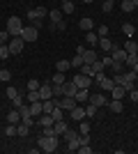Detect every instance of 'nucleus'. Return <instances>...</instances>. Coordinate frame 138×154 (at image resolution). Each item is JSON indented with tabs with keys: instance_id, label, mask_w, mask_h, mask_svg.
<instances>
[{
	"instance_id": "63",
	"label": "nucleus",
	"mask_w": 138,
	"mask_h": 154,
	"mask_svg": "<svg viewBox=\"0 0 138 154\" xmlns=\"http://www.w3.org/2000/svg\"><path fill=\"white\" fill-rule=\"evenodd\" d=\"M136 55H138V51H136Z\"/></svg>"
},
{
	"instance_id": "19",
	"label": "nucleus",
	"mask_w": 138,
	"mask_h": 154,
	"mask_svg": "<svg viewBox=\"0 0 138 154\" xmlns=\"http://www.w3.org/2000/svg\"><path fill=\"white\" fill-rule=\"evenodd\" d=\"M7 122H9V124H19V122H21L19 108H14V110H9V113H7Z\"/></svg>"
},
{
	"instance_id": "40",
	"label": "nucleus",
	"mask_w": 138,
	"mask_h": 154,
	"mask_svg": "<svg viewBox=\"0 0 138 154\" xmlns=\"http://www.w3.org/2000/svg\"><path fill=\"white\" fill-rule=\"evenodd\" d=\"M81 74H85V76H94V69H92V64H87V62H83V67H81Z\"/></svg>"
},
{
	"instance_id": "20",
	"label": "nucleus",
	"mask_w": 138,
	"mask_h": 154,
	"mask_svg": "<svg viewBox=\"0 0 138 154\" xmlns=\"http://www.w3.org/2000/svg\"><path fill=\"white\" fill-rule=\"evenodd\" d=\"M74 99L78 103H87V99H90V90H78L76 94H74Z\"/></svg>"
},
{
	"instance_id": "35",
	"label": "nucleus",
	"mask_w": 138,
	"mask_h": 154,
	"mask_svg": "<svg viewBox=\"0 0 138 154\" xmlns=\"http://www.w3.org/2000/svg\"><path fill=\"white\" fill-rule=\"evenodd\" d=\"M62 14H74V2L72 0H62Z\"/></svg>"
},
{
	"instance_id": "45",
	"label": "nucleus",
	"mask_w": 138,
	"mask_h": 154,
	"mask_svg": "<svg viewBox=\"0 0 138 154\" xmlns=\"http://www.w3.org/2000/svg\"><path fill=\"white\" fill-rule=\"evenodd\" d=\"M9 78H12V71L9 69H0V83H7Z\"/></svg>"
},
{
	"instance_id": "8",
	"label": "nucleus",
	"mask_w": 138,
	"mask_h": 154,
	"mask_svg": "<svg viewBox=\"0 0 138 154\" xmlns=\"http://www.w3.org/2000/svg\"><path fill=\"white\" fill-rule=\"evenodd\" d=\"M76 106H78V101H76L74 97H62V99H60V108L62 110H74Z\"/></svg>"
},
{
	"instance_id": "55",
	"label": "nucleus",
	"mask_w": 138,
	"mask_h": 154,
	"mask_svg": "<svg viewBox=\"0 0 138 154\" xmlns=\"http://www.w3.org/2000/svg\"><path fill=\"white\" fill-rule=\"evenodd\" d=\"M78 152H81V154H92V147H90V145H81Z\"/></svg>"
},
{
	"instance_id": "16",
	"label": "nucleus",
	"mask_w": 138,
	"mask_h": 154,
	"mask_svg": "<svg viewBox=\"0 0 138 154\" xmlns=\"http://www.w3.org/2000/svg\"><path fill=\"white\" fill-rule=\"evenodd\" d=\"M97 83H99V88H101V90H106V92H111L113 85H115V83H113V78H106V76H101Z\"/></svg>"
},
{
	"instance_id": "44",
	"label": "nucleus",
	"mask_w": 138,
	"mask_h": 154,
	"mask_svg": "<svg viewBox=\"0 0 138 154\" xmlns=\"http://www.w3.org/2000/svg\"><path fill=\"white\" fill-rule=\"evenodd\" d=\"M12 101H14V108H19V106H23V103H26V97H23V94H21V92H19V94L14 97Z\"/></svg>"
},
{
	"instance_id": "49",
	"label": "nucleus",
	"mask_w": 138,
	"mask_h": 154,
	"mask_svg": "<svg viewBox=\"0 0 138 154\" xmlns=\"http://www.w3.org/2000/svg\"><path fill=\"white\" fill-rule=\"evenodd\" d=\"M53 88V97H65V88L62 85H51Z\"/></svg>"
},
{
	"instance_id": "1",
	"label": "nucleus",
	"mask_w": 138,
	"mask_h": 154,
	"mask_svg": "<svg viewBox=\"0 0 138 154\" xmlns=\"http://www.w3.org/2000/svg\"><path fill=\"white\" fill-rule=\"evenodd\" d=\"M37 145H39L41 152L53 154L55 149H58V136H41V134H39V138H37Z\"/></svg>"
},
{
	"instance_id": "57",
	"label": "nucleus",
	"mask_w": 138,
	"mask_h": 154,
	"mask_svg": "<svg viewBox=\"0 0 138 154\" xmlns=\"http://www.w3.org/2000/svg\"><path fill=\"white\" fill-rule=\"evenodd\" d=\"M16 94H19V90H16V88H7V97H9V99H14Z\"/></svg>"
},
{
	"instance_id": "62",
	"label": "nucleus",
	"mask_w": 138,
	"mask_h": 154,
	"mask_svg": "<svg viewBox=\"0 0 138 154\" xmlns=\"http://www.w3.org/2000/svg\"><path fill=\"white\" fill-rule=\"evenodd\" d=\"M133 5H136V9H138V0H133Z\"/></svg>"
},
{
	"instance_id": "47",
	"label": "nucleus",
	"mask_w": 138,
	"mask_h": 154,
	"mask_svg": "<svg viewBox=\"0 0 138 154\" xmlns=\"http://www.w3.org/2000/svg\"><path fill=\"white\" fill-rule=\"evenodd\" d=\"M136 62H138V55H129V53H127V60H124V64H127V67L131 69V67H133Z\"/></svg>"
},
{
	"instance_id": "9",
	"label": "nucleus",
	"mask_w": 138,
	"mask_h": 154,
	"mask_svg": "<svg viewBox=\"0 0 138 154\" xmlns=\"http://www.w3.org/2000/svg\"><path fill=\"white\" fill-rule=\"evenodd\" d=\"M46 16H48V9H46V7H35V9L28 12V19H46Z\"/></svg>"
},
{
	"instance_id": "2",
	"label": "nucleus",
	"mask_w": 138,
	"mask_h": 154,
	"mask_svg": "<svg viewBox=\"0 0 138 154\" xmlns=\"http://www.w3.org/2000/svg\"><path fill=\"white\" fill-rule=\"evenodd\" d=\"M7 32H9V37H21V30H23V21L19 16H9L7 19Z\"/></svg>"
},
{
	"instance_id": "17",
	"label": "nucleus",
	"mask_w": 138,
	"mask_h": 154,
	"mask_svg": "<svg viewBox=\"0 0 138 154\" xmlns=\"http://www.w3.org/2000/svg\"><path fill=\"white\" fill-rule=\"evenodd\" d=\"M99 48H101L104 53H111V48H113L111 37H99Z\"/></svg>"
},
{
	"instance_id": "25",
	"label": "nucleus",
	"mask_w": 138,
	"mask_h": 154,
	"mask_svg": "<svg viewBox=\"0 0 138 154\" xmlns=\"http://www.w3.org/2000/svg\"><path fill=\"white\" fill-rule=\"evenodd\" d=\"M53 129H55V136H62V134H65V131H67L69 127H67V122H65V120H60V122H55V124H53Z\"/></svg>"
},
{
	"instance_id": "23",
	"label": "nucleus",
	"mask_w": 138,
	"mask_h": 154,
	"mask_svg": "<svg viewBox=\"0 0 138 154\" xmlns=\"http://www.w3.org/2000/svg\"><path fill=\"white\" fill-rule=\"evenodd\" d=\"M51 117H53V122H60V120H65V110L60 108V106H55L51 110Z\"/></svg>"
},
{
	"instance_id": "50",
	"label": "nucleus",
	"mask_w": 138,
	"mask_h": 154,
	"mask_svg": "<svg viewBox=\"0 0 138 154\" xmlns=\"http://www.w3.org/2000/svg\"><path fill=\"white\" fill-rule=\"evenodd\" d=\"M41 136H55V129L53 127H41Z\"/></svg>"
},
{
	"instance_id": "11",
	"label": "nucleus",
	"mask_w": 138,
	"mask_h": 154,
	"mask_svg": "<svg viewBox=\"0 0 138 154\" xmlns=\"http://www.w3.org/2000/svg\"><path fill=\"white\" fill-rule=\"evenodd\" d=\"M69 117H72V120H76V122H81V120H85V108H83V106H76V108L74 110H69Z\"/></svg>"
},
{
	"instance_id": "27",
	"label": "nucleus",
	"mask_w": 138,
	"mask_h": 154,
	"mask_svg": "<svg viewBox=\"0 0 138 154\" xmlns=\"http://www.w3.org/2000/svg\"><path fill=\"white\" fill-rule=\"evenodd\" d=\"M78 28H81V30H92V28H94V23H92V19H87V16H85V19H81L78 21Z\"/></svg>"
},
{
	"instance_id": "53",
	"label": "nucleus",
	"mask_w": 138,
	"mask_h": 154,
	"mask_svg": "<svg viewBox=\"0 0 138 154\" xmlns=\"http://www.w3.org/2000/svg\"><path fill=\"white\" fill-rule=\"evenodd\" d=\"M129 99H131L133 103H138V90L133 88V90H129Z\"/></svg>"
},
{
	"instance_id": "14",
	"label": "nucleus",
	"mask_w": 138,
	"mask_h": 154,
	"mask_svg": "<svg viewBox=\"0 0 138 154\" xmlns=\"http://www.w3.org/2000/svg\"><path fill=\"white\" fill-rule=\"evenodd\" d=\"M62 88H65V97H74L76 92H78V88H76V83H74V81H65V83H62Z\"/></svg>"
},
{
	"instance_id": "38",
	"label": "nucleus",
	"mask_w": 138,
	"mask_h": 154,
	"mask_svg": "<svg viewBox=\"0 0 138 154\" xmlns=\"http://www.w3.org/2000/svg\"><path fill=\"white\" fill-rule=\"evenodd\" d=\"M92 69H94V74H104V71H106V67H104V62H101V58H99L97 62H92Z\"/></svg>"
},
{
	"instance_id": "4",
	"label": "nucleus",
	"mask_w": 138,
	"mask_h": 154,
	"mask_svg": "<svg viewBox=\"0 0 138 154\" xmlns=\"http://www.w3.org/2000/svg\"><path fill=\"white\" fill-rule=\"evenodd\" d=\"M21 37H23V42H37V37H39V30L35 26H23V30H21Z\"/></svg>"
},
{
	"instance_id": "31",
	"label": "nucleus",
	"mask_w": 138,
	"mask_h": 154,
	"mask_svg": "<svg viewBox=\"0 0 138 154\" xmlns=\"http://www.w3.org/2000/svg\"><path fill=\"white\" fill-rule=\"evenodd\" d=\"M97 106H94V103H90V101H87V106H85V117H87V120H90V117H94V115H97Z\"/></svg>"
},
{
	"instance_id": "21",
	"label": "nucleus",
	"mask_w": 138,
	"mask_h": 154,
	"mask_svg": "<svg viewBox=\"0 0 138 154\" xmlns=\"http://www.w3.org/2000/svg\"><path fill=\"white\" fill-rule=\"evenodd\" d=\"M111 94H113V99H124L127 90H124V88H122V85H113V90H111Z\"/></svg>"
},
{
	"instance_id": "46",
	"label": "nucleus",
	"mask_w": 138,
	"mask_h": 154,
	"mask_svg": "<svg viewBox=\"0 0 138 154\" xmlns=\"http://www.w3.org/2000/svg\"><path fill=\"white\" fill-rule=\"evenodd\" d=\"M9 55H12V53H9V46L2 44V46H0V60H7Z\"/></svg>"
},
{
	"instance_id": "37",
	"label": "nucleus",
	"mask_w": 138,
	"mask_h": 154,
	"mask_svg": "<svg viewBox=\"0 0 138 154\" xmlns=\"http://www.w3.org/2000/svg\"><path fill=\"white\" fill-rule=\"evenodd\" d=\"M16 131H19V136H28L30 134V127H28L26 122H19L16 124Z\"/></svg>"
},
{
	"instance_id": "10",
	"label": "nucleus",
	"mask_w": 138,
	"mask_h": 154,
	"mask_svg": "<svg viewBox=\"0 0 138 154\" xmlns=\"http://www.w3.org/2000/svg\"><path fill=\"white\" fill-rule=\"evenodd\" d=\"M39 97H41V101L53 99V88H51V83H41V85H39Z\"/></svg>"
},
{
	"instance_id": "43",
	"label": "nucleus",
	"mask_w": 138,
	"mask_h": 154,
	"mask_svg": "<svg viewBox=\"0 0 138 154\" xmlns=\"http://www.w3.org/2000/svg\"><path fill=\"white\" fill-rule=\"evenodd\" d=\"M136 5H133V0H122V12H133Z\"/></svg>"
},
{
	"instance_id": "7",
	"label": "nucleus",
	"mask_w": 138,
	"mask_h": 154,
	"mask_svg": "<svg viewBox=\"0 0 138 154\" xmlns=\"http://www.w3.org/2000/svg\"><path fill=\"white\" fill-rule=\"evenodd\" d=\"M87 101L90 103H94V106H97V108H101V106H106V97L101 94V92H90V99H87Z\"/></svg>"
},
{
	"instance_id": "6",
	"label": "nucleus",
	"mask_w": 138,
	"mask_h": 154,
	"mask_svg": "<svg viewBox=\"0 0 138 154\" xmlns=\"http://www.w3.org/2000/svg\"><path fill=\"white\" fill-rule=\"evenodd\" d=\"M108 55H111L115 62H124V60H127V51H124V48H120L118 44H113V48H111Z\"/></svg>"
},
{
	"instance_id": "26",
	"label": "nucleus",
	"mask_w": 138,
	"mask_h": 154,
	"mask_svg": "<svg viewBox=\"0 0 138 154\" xmlns=\"http://www.w3.org/2000/svg\"><path fill=\"white\" fill-rule=\"evenodd\" d=\"M65 83V71H55L51 78V85H62Z\"/></svg>"
},
{
	"instance_id": "59",
	"label": "nucleus",
	"mask_w": 138,
	"mask_h": 154,
	"mask_svg": "<svg viewBox=\"0 0 138 154\" xmlns=\"http://www.w3.org/2000/svg\"><path fill=\"white\" fill-rule=\"evenodd\" d=\"M131 71H136V76H138V62H136V64L131 67Z\"/></svg>"
},
{
	"instance_id": "41",
	"label": "nucleus",
	"mask_w": 138,
	"mask_h": 154,
	"mask_svg": "<svg viewBox=\"0 0 138 154\" xmlns=\"http://www.w3.org/2000/svg\"><path fill=\"white\" fill-rule=\"evenodd\" d=\"M5 136H9V138H12V136H19V131H16V124H9V122H7V127H5Z\"/></svg>"
},
{
	"instance_id": "42",
	"label": "nucleus",
	"mask_w": 138,
	"mask_h": 154,
	"mask_svg": "<svg viewBox=\"0 0 138 154\" xmlns=\"http://www.w3.org/2000/svg\"><path fill=\"white\" fill-rule=\"evenodd\" d=\"M78 138H74V140H67V149H69V152H78Z\"/></svg>"
},
{
	"instance_id": "34",
	"label": "nucleus",
	"mask_w": 138,
	"mask_h": 154,
	"mask_svg": "<svg viewBox=\"0 0 138 154\" xmlns=\"http://www.w3.org/2000/svg\"><path fill=\"white\" fill-rule=\"evenodd\" d=\"M62 136H65V140H74V138H78L81 134H78V129H67Z\"/></svg>"
},
{
	"instance_id": "48",
	"label": "nucleus",
	"mask_w": 138,
	"mask_h": 154,
	"mask_svg": "<svg viewBox=\"0 0 138 154\" xmlns=\"http://www.w3.org/2000/svg\"><path fill=\"white\" fill-rule=\"evenodd\" d=\"M111 69L115 71V74H122V69H124V62H115V60H113V64H111Z\"/></svg>"
},
{
	"instance_id": "54",
	"label": "nucleus",
	"mask_w": 138,
	"mask_h": 154,
	"mask_svg": "<svg viewBox=\"0 0 138 154\" xmlns=\"http://www.w3.org/2000/svg\"><path fill=\"white\" fill-rule=\"evenodd\" d=\"M104 12H113V0H104Z\"/></svg>"
},
{
	"instance_id": "51",
	"label": "nucleus",
	"mask_w": 138,
	"mask_h": 154,
	"mask_svg": "<svg viewBox=\"0 0 138 154\" xmlns=\"http://www.w3.org/2000/svg\"><path fill=\"white\" fill-rule=\"evenodd\" d=\"M39 81H35V78H32V81H28V90H39Z\"/></svg>"
},
{
	"instance_id": "30",
	"label": "nucleus",
	"mask_w": 138,
	"mask_h": 154,
	"mask_svg": "<svg viewBox=\"0 0 138 154\" xmlns=\"http://www.w3.org/2000/svg\"><path fill=\"white\" fill-rule=\"evenodd\" d=\"M85 39H87V44L90 46H94V44H99V35L94 30H87V35H85Z\"/></svg>"
},
{
	"instance_id": "33",
	"label": "nucleus",
	"mask_w": 138,
	"mask_h": 154,
	"mask_svg": "<svg viewBox=\"0 0 138 154\" xmlns=\"http://www.w3.org/2000/svg\"><path fill=\"white\" fill-rule=\"evenodd\" d=\"M78 134L81 136H90V124H87L85 120H81V122H78Z\"/></svg>"
},
{
	"instance_id": "12",
	"label": "nucleus",
	"mask_w": 138,
	"mask_h": 154,
	"mask_svg": "<svg viewBox=\"0 0 138 154\" xmlns=\"http://www.w3.org/2000/svg\"><path fill=\"white\" fill-rule=\"evenodd\" d=\"M106 108L111 110V113H122L124 106H122V99H111V101L106 103Z\"/></svg>"
},
{
	"instance_id": "22",
	"label": "nucleus",
	"mask_w": 138,
	"mask_h": 154,
	"mask_svg": "<svg viewBox=\"0 0 138 154\" xmlns=\"http://www.w3.org/2000/svg\"><path fill=\"white\" fill-rule=\"evenodd\" d=\"M72 69V60H58L55 62V71H69Z\"/></svg>"
},
{
	"instance_id": "28",
	"label": "nucleus",
	"mask_w": 138,
	"mask_h": 154,
	"mask_svg": "<svg viewBox=\"0 0 138 154\" xmlns=\"http://www.w3.org/2000/svg\"><path fill=\"white\" fill-rule=\"evenodd\" d=\"M26 101H28V103H32V101H41V97H39V90H28V97H26Z\"/></svg>"
},
{
	"instance_id": "13",
	"label": "nucleus",
	"mask_w": 138,
	"mask_h": 154,
	"mask_svg": "<svg viewBox=\"0 0 138 154\" xmlns=\"http://www.w3.org/2000/svg\"><path fill=\"white\" fill-rule=\"evenodd\" d=\"M81 58H83V62L92 64V62H97V60H99V55H97V51H94V48H85V53H83Z\"/></svg>"
},
{
	"instance_id": "61",
	"label": "nucleus",
	"mask_w": 138,
	"mask_h": 154,
	"mask_svg": "<svg viewBox=\"0 0 138 154\" xmlns=\"http://www.w3.org/2000/svg\"><path fill=\"white\" fill-rule=\"evenodd\" d=\"M83 2H85V5H90V2H92V0H83Z\"/></svg>"
},
{
	"instance_id": "29",
	"label": "nucleus",
	"mask_w": 138,
	"mask_h": 154,
	"mask_svg": "<svg viewBox=\"0 0 138 154\" xmlns=\"http://www.w3.org/2000/svg\"><path fill=\"white\" fill-rule=\"evenodd\" d=\"M124 51L129 53V55H136V51H138V44L133 42V39H129V42L124 44Z\"/></svg>"
},
{
	"instance_id": "5",
	"label": "nucleus",
	"mask_w": 138,
	"mask_h": 154,
	"mask_svg": "<svg viewBox=\"0 0 138 154\" xmlns=\"http://www.w3.org/2000/svg\"><path fill=\"white\" fill-rule=\"evenodd\" d=\"M9 53L12 55H16V53L23 51V46H26V42H23V37H9Z\"/></svg>"
},
{
	"instance_id": "39",
	"label": "nucleus",
	"mask_w": 138,
	"mask_h": 154,
	"mask_svg": "<svg viewBox=\"0 0 138 154\" xmlns=\"http://www.w3.org/2000/svg\"><path fill=\"white\" fill-rule=\"evenodd\" d=\"M81 67H83V58L76 53V55L72 58V69H81Z\"/></svg>"
},
{
	"instance_id": "58",
	"label": "nucleus",
	"mask_w": 138,
	"mask_h": 154,
	"mask_svg": "<svg viewBox=\"0 0 138 154\" xmlns=\"http://www.w3.org/2000/svg\"><path fill=\"white\" fill-rule=\"evenodd\" d=\"M30 21H32V26L37 28V30H39V28L44 26V19H30Z\"/></svg>"
},
{
	"instance_id": "52",
	"label": "nucleus",
	"mask_w": 138,
	"mask_h": 154,
	"mask_svg": "<svg viewBox=\"0 0 138 154\" xmlns=\"http://www.w3.org/2000/svg\"><path fill=\"white\" fill-rule=\"evenodd\" d=\"M97 35H99V37H108V28H106V26H99L97 28Z\"/></svg>"
},
{
	"instance_id": "15",
	"label": "nucleus",
	"mask_w": 138,
	"mask_h": 154,
	"mask_svg": "<svg viewBox=\"0 0 138 154\" xmlns=\"http://www.w3.org/2000/svg\"><path fill=\"white\" fill-rule=\"evenodd\" d=\"M37 124H39V127H53L55 122H53V117L48 115V113H41V115L37 117Z\"/></svg>"
},
{
	"instance_id": "18",
	"label": "nucleus",
	"mask_w": 138,
	"mask_h": 154,
	"mask_svg": "<svg viewBox=\"0 0 138 154\" xmlns=\"http://www.w3.org/2000/svg\"><path fill=\"white\" fill-rule=\"evenodd\" d=\"M30 113H32V117L37 120V117L44 113V106H41V101H32V103H30Z\"/></svg>"
},
{
	"instance_id": "60",
	"label": "nucleus",
	"mask_w": 138,
	"mask_h": 154,
	"mask_svg": "<svg viewBox=\"0 0 138 154\" xmlns=\"http://www.w3.org/2000/svg\"><path fill=\"white\" fill-rule=\"evenodd\" d=\"M2 44H7V42H5V39H2V37H0V46H2Z\"/></svg>"
},
{
	"instance_id": "36",
	"label": "nucleus",
	"mask_w": 138,
	"mask_h": 154,
	"mask_svg": "<svg viewBox=\"0 0 138 154\" xmlns=\"http://www.w3.org/2000/svg\"><path fill=\"white\" fill-rule=\"evenodd\" d=\"M51 30H58V32H65L67 30V21H58V23H51Z\"/></svg>"
},
{
	"instance_id": "32",
	"label": "nucleus",
	"mask_w": 138,
	"mask_h": 154,
	"mask_svg": "<svg viewBox=\"0 0 138 154\" xmlns=\"http://www.w3.org/2000/svg\"><path fill=\"white\" fill-rule=\"evenodd\" d=\"M122 32H124L127 37H133V35H136V26H133V23H124V26H122Z\"/></svg>"
},
{
	"instance_id": "24",
	"label": "nucleus",
	"mask_w": 138,
	"mask_h": 154,
	"mask_svg": "<svg viewBox=\"0 0 138 154\" xmlns=\"http://www.w3.org/2000/svg\"><path fill=\"white\" fill-rule=\"evenodd\" d=\"M62 16H65V14H62V9H51V12H48V19H51V23H58V21H62Z\"/></svg>"
},
{
	"instance_id": "3",
	"label": "nucleus",
	"mask_w": 138,
	"mask_h": 154,
	"mask_svg": "<svg viewBox=\"0 0 138 154\" xmlns=\"http://www.w3.org/2000/svg\"><path fill=\"white\" fill-rule=\"evenodd\" d=\"M72 81L76 83L78 90H90V85H92V76H85V74H81V71L72 78Z\"/></svg>"
},
{
	"instance_id": "56",
	"label": "nucleus",
	"mask_w": 138,
	"mask_h": 154,
	"mask_svg": "<svg viewBox=\"0 0 138 154\" xmlns=\"http://www.w3.org/2000/svg\"><path fill=\"white\" fill-rule=\"evenodd\" d=\"M78 145H90V136H78Z\"/></svg>"
}]
</instances>
